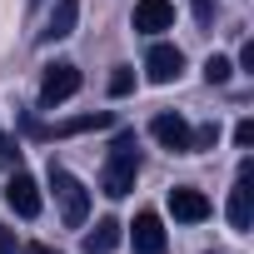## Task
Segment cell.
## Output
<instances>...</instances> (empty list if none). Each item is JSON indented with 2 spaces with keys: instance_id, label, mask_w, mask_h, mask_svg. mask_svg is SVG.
<instances>
[{
  "instance_id": "obj_21",
  "label": "cell",
  "mask_w": 254,
  "mask_h": 254,
  "mask_svg": "<svg viewBox=\"0 0 254 254\" xmlns=\"http://www.w3.org/2000/svg\"><path fill=\"white\" fill-rule=\"evenodd\" d=\"M20 254H60V249H50V244H20Z\"/></svg>"
},
{
  "instance_id": "obj_5",
  "label": "cell",
  "mask_w": 254,
  "mask_h": 254,
  "mask_svg": "<svg viewBox=\"0 0 254 254\" xmlns=\"http://www.w3.org/2000/svg\"><path fill=\"white\" fill-rule=\"evenodd\" d=\"M5 204H10L20 219H35V214H40V185H35L25 170H15L10 185H5Z\"/></svg>"
},
{
  "instance_id": "obj_14",
  "label": "cell",
  "mask_w": 254,
  "mask_h": 254,
  "mask_svg": "<svg viewBox=\"0 0 254 254\" xmlns=\"http://www.w3.org/2000/svg\"><path fill=\"white\" fill-rule=\"evenodd\" d=\"M229 75H234V65H229L224 55H209V60H204V80H209V85H229Z\"/></svg>"
},
{
  "instance_id": "obj_18",
  "label": "cell",
  "mask_w": 254,
  "mask_h": 254,
  "mask_svg": "<svg viewBox=\"0 0 254 254\" xmlns=\"http://www.w3.org/2000/svg\"><path fill=\"white\" fill-rule=\"evenodd\" d=\"M234 145H244V150L254 145V120H239L234 125Z\"/></svg>"
},
{
  "instance_id": "obj_22",
  "label": "cell",
  "mask_w": 254,
  "mask_h": 254,
  "mask_svg": "<svg viewBox=\"0 0 254 254\" xmlns=\"http://www.w3.org/2000/svg\"><path fill=\"white\" fill-rule=\"evenodd\" d=\"M5 155H10V145H5V135H0V160H5Z\"/></svg>"
},
{
  "instance_id": "obj_19",
  "label": "cell",
  "mask_w": 254,
  "mask_h": 254,
  "mask_svg": "<svg viewBox=\"0 0 254 254\" xmlns=\"http://www.w3.org/2000/svg\"><path fill=\"white\" fill-rule=\"evenodd\" d=\"M239 70H249V75H254V40H244V45H239Z\"/></svg>"
},
{
  "instance_id": "obj_2",
  "label": "cell",
  "mask_w": 254,
  "mask_h": 254,
  "mask_svg": "<svg viewBox=\"0 0 254 254\" xmlns=\"http://www.w3.org/2000/svg\"><path fill=\"white\" fill-rule=\"evenodd\" d=\"M50 190H55L60 219H65L70 229H80V224H85V214H90V190H85L70 170H60V165H50Z\"/></svg>"
},
{
  "instance_id": "obj_13",
  "label": "cell",
  "mask_w": 254,
  "mask_h": 254,
  "mask_svg": "<svg viewBox=\"0 0 254 254\" xmlns=\"http://www.w3.org/2000/svg\"><path fill=\"white\" fill-rule=\"evenodd\" d=\"M115 125V115L110 110H90V115H75V120H65V125H55V130H45V135H85V130H110Z\"/></svg>"
},
{
  "instance_id": "obj_1",
  "label": "cell",
  "mask_w": 254,
  "mask_h": 254,
  "mask_svg": "<svg viewBox=\"0 0 254 254\" xmlns=\"http://www.w3.org/2000/svg\"><path fill=\"white\" fill-rule=\"evenodd\" d=\"M135 175H140V145H135V130H120L115 145H110V160L100 170V194L110 199H125L135 190Z\"/></svg>"
},
{
  "instance_id": "obj_11",
  "label": "cell",
  "mask_w": 254,
  "mask_h": 254,
  "mask_svg": "<svg viewBox=\"0 0 254 254\" xmlns=\"http://www.w3.org/2000/svg\"><path fill=\"white\" fill-rule=\"evenodd\" d=\"M75 20H80V0H55V10H50V20H45L40 40H45V45H55V40L75 35Z\"/></svg>"
},
{
  "instance_id": "obj_9",
  "label": "cell",
  "mask_w": 254,
  "mask_h": 254,
  "mask_svg": "<svg viewBox=\"0 0 254 254\" xmlns=\"http://www.w3.org/2000/svg\"><path fill=\"white\" fill-rule=\"evenodd\" d=\"M130 239H135V254H165V224L155 209H140L135 224H130Z\"/></svg>"
},
{
  "instance_id": "obj_4",
  "label": "cell",
  "mask_w": 254,
  "mask_h": 254,
  "mask_svg": "<svg viewBox=\"0 0 254 254\" xmlns=\"http://www.w3.org/2000/svg\"><path fill=\"white\" fill-rule=\"evenodd\" d=\"M249 180H254V165L244 160V165H239V180H234V190H229V224H234V229H249V224H254V190H249Z\"/></svg>"
},
{
  "instance_id": "obj_16",
  "label": "cell",
  "mask_w": 254,
  "mask_h": 254,
  "mask_svg": "<svg viewBox=\"0 0 254 254\" xmlns=\"http://www.w3.org/2000/svg\"><path fill=\"white\" fill-rule=\"evenodd\" d=\"M190 140H194V150H214L219 145V125H199V130H190Z\"/></svg>"
},
{
  "instance_id": "obj_3",
  "label": "cell",
  "mask_w": 254,
  "mask_h": 254,
  "mask_svg": "<svg viewBox=\"0 0 254 254\" xmlns=\"http://www.w3.org/2000/svg\"><path fill=\"white\" fill-rule=\"evenodd\" d=\"M75 90H80V70H75L70 60H55V65L45 70V80H40V105L55 110V105H65Z\"/></svg>"
},
{
  "instance_id": "obj_6",
  "label": "cell",
  "mask_w": 254,
  "mask_h": 254,
  "mask_svg": "<svg viewBox=\"0 0 254 254\" xmlns=\"http://www.w3.org/2000/svg\"><path fill=\"white\" fill-rule=\"evenodd\" d=\"M170 214H175L180 224H199V219H209L214 209H209V199H204L194 185H175V190H170Z\"/></svg>"
},
{
  "instance_id": "obj_7",
  "label": "cell",
  "mask_w": 254,
  "mask_h": 254,
  "mask_svg": "<svg viewBox=\"0 0 254 254\" xmlns=\"http://www.w3.org/2000/svg\"><path fill=\"white\" fill-rule=\"evenodd\" d=\"M150 135L170 150V155H194V140H190V125L180 120V115H155V125H150Z\"/></svg>"
},
{
  "instance_id": "obj_12",
  "label": "cell",
  "mask_w": 254,
  "mask_h": 254,
  "mask_svg": "<svg viewBox=\"0 0 254 254\" xmlns=\"http://www.w3.org/2000/svg\"><path fill=\"white\" fill-rule=\"evenodd\" d=\"M120 234H125V224L120 219H95V229H85V254H110L115 244H120Z\"/></svg>"
},
{
  "instance_id": "obj_8",
  "label": "cell",
  "mask_w": 254,
  "mask_h": 254,
  "mask_svg": "<svg viewBox=\"0 0 254 254\" xmlns=\"http://www.w3.org/2000/svg\"><path fill=\"white\" fill-rule=\"evenodd\" d=\"M145 70H150L155 85H170V80H180V70H185V50H180V45H150Z\"/></svg>"
},
{
  "instance_id": "obj_15",
  "label": "cell",
  "mask_w": 254,
  "mask_h": 254,
  "mask_svg": "<svg viewBox=\"0 0 254 254\" xmlns=\"http://www.w3.org/2000/svg\"><path fill=\"white\" fill-rule=\"evenodd\" d=\"M130 90H135V70H130V65H120V70L110 75V95H130Z\"/></svg>"
},
{
  "instance_id": "obj_10",
  "label": "cell",
  "mask_w": 254,
  "mask_h": 254,
  "mask_svg": "<svg viewBox=\"0 0 254 254\" xmlns=\"http://www.w3.org/2000/svg\"><path fill=\"white\" fill-rule=\"evenodd\" d=\"M175 25V5L170 0H135V30L140 35H160Z\"/></svg>"
},
{
  "instance_id": "obj_23",
  "label": "cell",
  "mask_w": 254,
  "mask_h": 254,
  "mask_svg": "<svg viewBox=\"0 0 254 254\" xmlns=\"http://www.w3.org/2000/svg\"><path fill=\"white\" fill-rule=\"evenodd\" d=\"M30 5H40V0H30Z\"/></svg>"
},
{
  "instance_id": "obj_20",
  "label": "cell",
  "mask_w": 254,
  "mask_h": 254,
  "mask_svg": "<svg viewBox=\"0 0 254 254\" xmlns=\"http://www.w3.org/2000/svg\"><path fill=\"white\" fill-rule=\"evenodd\" d=\"M194 15H199V20L209 25V15H214V0H194Z\"/></svg>"
},
{
  "instance_id": "obj_17",
  "label": "cell",
  "mask_w": 254,
  "mask_h": 254,
  "mask_svg": "<svg viewBox=\"0 0 254 254\" xmlns=\"http://www.w3.org/2000/svg\"><path fill=\"white\" fill-rule=\"evenodd\" d=\"M0 254H20V239H15L10 224H0Z\"/></svg>"
}]
</instances>
